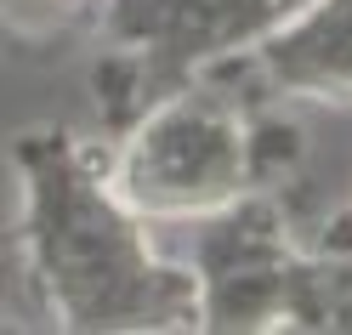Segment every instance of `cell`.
Wrapping results in <instances>:
<instances>
[{
    "label": "cell",
    "instance_id": "6da1fadb",
    "mask_svg": "<svg viewBox=\"0 0 352 335\" xmlns=\"http://www.w3.org/2000/svg\"><path fill=\"white\" fill-rule=\"evenodd\" d=\"M17 165L29 261L69 329H182L199 318L193 279L153 261L137 210L69 137H29Z\"/></svg>",
    "mask_w": 352,
    "mask_h": 335
},
{
    "label": "cell",
    "instance_id": "7a4b0ae2",
    "mask_svg": "<svg viewBox=\"0 0 352 335\" xmlns=\"http://www.w3.org/2000/svg\"><path fill=\"white\" fill-rule=\"evenodd\" d=\"M245 188V120L210 91H182L137 125L114 193L137 216H210Z\"/></svg>",
    "mask_w": 352,
    "mask_h": 335
},
{
    "label": "cell",
    "instance_id": "3957f363",
    "mask_svg": "<svg viewBox=\"0 0 352 335\" xmlns=\"http://www.w3.org/2000/svg\"><path fill=\"white\" fill-rule=\"evenodd\" d=\"M261 69L278 91L352 102V0H301L261 40Z\"/></svg>",
    "mask_w": 352,
    "mask_h": 335
},
{
    "label": "cell",
    "instance_id": "277c9868",
    "mask_svg": "<svg viewBox=\"0 0 352 335\" xmlns=\"http://www.w3.org/2000/svg\"><path fill=\"white\" fill-rule=\"evenodd\" d=\"M301 0H125V17L142 34L176 40L182 52H216L267 23L290 17Z\"/></svg>",
    "mask_w": 352,
    "mask_h": 335
},
{
    "label": "cell",
    "instance_id": "5b68a950",
    "mask_svg": "<svg viewBox=\"0 0 352 335\" xmlns=\"http://www.w3.org/2000/svg\"><path fill=\"white\" fill-rule=\"evenodd\" d=\"M23 6H40V0H0V12H23Z\"/></svg>",
    "mask_w": 352,
    "mask_h": 335
}]
</instances>
